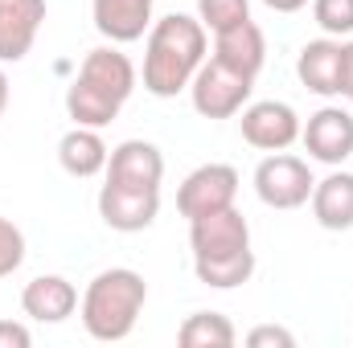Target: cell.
Returning a JSON list of instances; mask_svg holds the SVG:
<instances>
[{
  "mask_svg": "<svg viewBox=\"0 0 353 348\" xmlns=\"http://www.w3.org/2000/svg\"><path fill=\"white\" fill-rule=\"evenodd\" d=\"M205 62V25L197 17L169 12L152 21L144 41V90L157 98H176L189 90L197 66Z\"/></svg>",
  "mask_w": 353,
  "mask_h": 348,
  "instance_id": "cell-1",
  "label": "cell"
},
{
  "mask_svg": "<svg viewBox=\"0 0 353 348\" xmlns=\"http://www.w3.org/2000/svg\"><path fill=\"white\" fill-rule=\"evenodd\" d=\"M132 90H136L132 58L119 54L115 45H99L83 58L74 83L66 87V115L79 127H107L123 111Z\"/></svg>",
  "mask_w": 353,
  "mask_h": 348,
  "instance_id": "cell-2",
  "label": "cell"
},
{
  "mask_svg": "<svg viewBox=\"0 0 353 348\" xmlns=\"http://www.w3.org/2000/svg\"><path fill=\"white\" fill-rule=\"evenodd\" d=\"M144 299H148V283H144L140 270H132V266L99 270L87 283L83 303H79L87 336L103 340V345L128 340L136 320H140V312H144Z\"/></svg>",
  "mask_w": 353,
  "mask_h": 348,
  "instance_id": "cell-3",
  "label": "cell"
},
{
  "mask_svg": "<svg viewBox=\"0 0 353 348\" xmlns=\"http://www.w3.org/2000/svg\"><path fill=\"white\" fill-rule=\"evenodd\" d=\"M251 90H255V78L230 70L218 58H205L189 83V98H193V111L201 119H234L247 107Z\"/></svg>",
  "mask_w": 353,
  "mask_h": 348,
  "instance_id": "cell-4",
  "label": "cell"
},
{
  "mask_svg": "<svg viewBox=\"0 0 353 348\" xmlns=\"http://www.w3.org/2000/svg\"><path fill=\"white\" fill-rule=\"evenodd\" d=\"M312 184L316 180H312L308 160L288 156V152H271L255 168V193H259V201L267 209H300V205H308Z\"/></svg>",
  "mask_w": 353,
  "mask_h": 348,
  "instance_id": "cell-5",
  "label": "cell"
},
{
  "mask_svg": "<svg viewBox=\"0 0 353 348\" xmlns=\"http://www.w3.org/2000/svg\"><path fill=\"white\" fill-rule=\"evenodd\" d=\"M239 197V168L230 164H201L181 180L176 188V209L185 221H197V217H210L218 209H230Z\"/></svg>",
  "mask_w": 353,
  "mask_h": 348,
  "instance_id": "cell-6",
  "label": "cell"
},
{
  "mask_svg": "<svg viewBox=\"0 0 353 348\" xmlns=\"http://www.w3.org/2000/svg\"><path fill=\"white\" fill-rule=\"evenodd\" d=\"M189 250H193V262L247 254L251 250V226H247V217L234 205L230 209H218L210 217L189 221Z\"/></svg>",
  "mask_w": 353,
  "mask_h": 348,
  "instance_id": "cell-7",
  "label": "cell"
},
{
  "mask_svg": "<svg viewBox=\"0 0 353 348\" xmlns=\"http://www.w3.org/2000/svg\"><path fill=\"white\" fill-rule=\"evenodd\" d=\"M243 140L259 152H288L296 140H300V115L296 107L279 102V98H263V102H247L243 107Z\"/></svg>",
  "mask_w": 353,
  "mask_h": 348,
  "instance_id": "cell-8",
  "label": "cell"
},
{
  "mask_svg": "<svg viewBox=\"0 0 353 348\" xmlns=\"http://www.w3.org/2000/svg\"><path fill=\"white\" fill-rule=\"evenodd\" d=\"M161 213V188H128L103 180L99 188V217L115 234H140L157 221Z\"/></svg>",
  "mask_w": 353,
  "mask_h": 348,
  "instance_id": "cell-9",
  "label": "cell"
},
{
  "mask_svg": "<svg viewBox=\"0 0 353 348\" xmlns=\"http://www.w3.org/2000/svg\"><path fill=\"white\" fill-rule=\"evenodd\" d=\"M300 140H304L312 160L337 168V164H345L353 156V115L345 107H321L300 127Z\"/></svg>",
  "mask_w": 353,
  "mask_h": 348,
  "instance_id": "cell-10",
  "label": "cell"
},
{
  "mask_svg": "<svg viewBox=\"0 0 353 348\" xmlns=\"http://www.w3.org/2000/svg\"><path fill=\"white\" fill-rule=\"evenodd\" d=\"M107 180L111 184H128V188H161V180H165L161 148L148 144V140H123L119 148H111Z\"/></svg>",
  "mask_w": 353,
  "mask_h": 348,
  "instance_id": "cell-11",
  "label": "cell"
},
{
  "mask_svg": "<svg viewBox=\"0 0 353 348\" xmlns=\"http://www.w3.org/2000/svg\"><path fill=\"white\" fill-rule=\"evenodd\" d=\"M152 4L157 0H90V17L111 45H132L152 29Z\"/></svg>",
  "mask_w": 353,
  "mask_h": 348,
  "instance_id": "cell-12",
  "label": "cell"
},
{
  "mask_svg": "<svg viewBox=\"0 0 353 348\" xmlns=\"http://www.w3.org/2000/svg\"><path fill=\"white\" fill-rule=\"evenodd\" d=\"M46 21V0H0V66L21 62Z\"/></svg>",
  "mask_w": 353,
  "mask_h": 348,
  "instance_id": "cell-13",
  "label": "cell"
},
{
  "mask_svg": "<svg viewBox=\"0 0 353 348\" xmlns=\"http://www.w3.org/2000/svg\"><path fill=\"white\" fill-rule=\"evenodd\" d=\"M21 307H25V316L37 320V324H62V320H70V316L79 312V291H74V283L62 279V274H37V279L25 283Z\"/></svg>",
  "mask_w": 353,
  "mask_h": 348,
  "instance_id": "cell-14",
  "label": "cell"
},
{
  "mask_svg": "<svg viewBox=\"0 0 353 348\" xmlns=\"http://www.w3.org/2000/svg\"><path fill=\"white\" fill-rule=\"evenodd\" d=\"M214 58H218V62H226L230 70L247 74V78H259V70H263V62H267L263 29L247 17V21H239V25H230V29L214 33Z\"/></svg>",
  "mask_w": 353,
  "mask_h": 348,
  "instance_id": "cell-15",
  "label": "cell"
},
{
  "mask_svg": "<svg viewBox=\"0 0 353 348\" xmlns=\"http://www.w3.org/2000/svg\"><path fill=\"white\" fill-rule=\"evenodd\" d=\"M296 74H300L304 87L312 94H321V98L341 94V41H333V37L308 41L296 54Z\"/></svg>",
  "mask_w": 353,
  "mask_h": 348,
  "instance_id": "cell-16",
  "label": "cell"
},
{
  "mask_svg": "<svg viewBox=\"0 0 353 348\" xmlns=\"http://www.w3.org/2000/svg\"><path fill=\"white\" fill-rule=\"evenodd\" d=\"M312 217L321 230H353V173H329L312 184Z\"/></svg>",
  "mask_w": 353,
  "mask_h": 348,
  "instance_id": "cell-17",
  "label": "cell"
},
{
  "mask_svg": "<svg viewBox=\"0 0 353 348\" xmlns=\"http://www.w3.org/2000/svg\"><path fill=\"white\" fill-rule=\"evenodd\" d=\"M107 160H111V152H107L99 127H79V123H74V127L58 140V164L70 176H79V180L107 173Z\"/></svg>",
  "mask_w": 353,
  "mask_h": 348,
  "instance_id": "cell-18",
  "label": "cell"
},
{
  "mask_svg": "<svg viewBox=\"0 0 353 348\" xmlns=\"http://www.w3.org/2000/svg\"><path fill=\"white\" fill-rule=\"evenodd\" d=\"M234 340H239V332L222 312H193L176 328V345L181 348H230Z\"/></svg>",
  "mask_w": 353,
  "mask_h": 348,
  "instance_id": "cell-19",
  "label": "cell"
},
{
  "mask_svg": "<svg viewBox=\"0 0 353 348\" xmlns=\"http://www.w3.org/2000/svg\"><path fill=\"white\" fill-rule=\"evenodd\" d=\"M193 274H197V283H205V287H218V291L243 287V283H251V274H255V250H247V254H234V259L193 262Z\"/></svg>",
  "mask_w": 353,
  "mask_h": 348,
  "instance_id": "cell-20",
  "label": "cell"
},
{
  "mask_svg": "<svg viewBox=\"0 0 353 348\" xmlns=\"http://www.w3.org/2000/svg\"><path fill=\"white\" fill-rule=\"evenodd\" d=\"M251 17V4L247 0H197V21L210 29V33H222L239 21Z\"/></svg>",
  "mask_w": 353,
  "mask_h": 348,
  "instance_id": "cell-21",
  "label": "cell"
},
{
  "mask_svg": "<svg viewBox=\"0 0 353 348\" xmlns=\"http://www.w3.org/2000/svg\"><path fill=\"white\" fill-rule=\"evenodd\" d=\"M312 21L329 37H350L353 33V0H312Z\"/></svg>",
  "mask_w": 353,
  "mask_h": 348,
  "instance_id": "cell-22",
  "label": "cell"
},
{
  "mask_svg": "<svg viewBox=\"0 0 353 348\" xmlns=\"http://www.w3.org/2000/svg\"><path fill=\"white\" fill-rule=\"evenodd\" d=\"M21 262H25V234L8 217H0V279H8Z\"/></svg>",
  "mask_w": 353,
  "mask_h": 348,
  "instance_id": "cell-23",
  "label": "cell"
},
{
  "mask_svg": "<svg viewBox=\"0 0 353 348\" xmlns=\"http://www.w3.org/2000/svg\"><path fill=\"white\" fill-rule=\"evenodd\" d=\"M247 345H251V348H292V345H296V336H292L288 328L259 324V328H251V332H247Z\"/></svg>",
  "mask_w": 353,
  "mask_h": 348,
  "instance_id": "cell-24",
  "label": "cell"
},
{
  "mask_svg": "<svg viewBox=\"0 0 353 348\" xmlns=\"http://www.w3.org/2000/svg\"><path fill=\"white\" fill-rule=\"evenodd\" d=\"M33 336L25 324H12V320H0V348H29Z\"/></svg>",
  "mask_w": 353,
  "mask_h": 348,
  "instance_id": "cell-25",
  "label": "cell"
},
{
  "mask_svg": "<svg viewBox=\"0 0 353 348\" xmlns=\"http://www.w3.org/2000/svg\"><path fill=\"white\" fill-rule=\"evenodd\" d=\"M341 94L353 98V41H341Z\"/></svg>",
  "mask_w": 353,
  "mask_h": 348,
  "instance_id": "cell-26",
  "label": "cell"
},
{
  "mask_svg": "<svg viewBox=\"0 0 353 348\" xmlns=\"http://www.w3.org/2000/svg\"><path fill=\"white\" fill-rule=\"evenodd\" d=\"M263 4L271 8V12H300L308 0H263Z\"/></svg>",
  "mask_w": 353,
  "mask_h": 348,
  "instance_id": "cell-27",
  "label": "cell"
},
{
  "mask_svg": "<svg viewBox=\"0 0 353 348\" xmlns=\"http://www.w3.org/2000/svg\"><path fill=\"white\" fill-rule=\"evenodd\" d=\"M8 111V74L0 70V115Z\"/></svg>",
  "mask_w": 353,
  "mask_h": 348,
  "instance_id": "cell-28",
  "label": "cell"
}]
</instances>
